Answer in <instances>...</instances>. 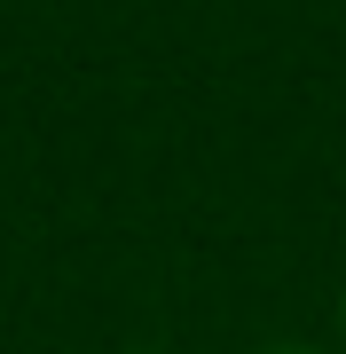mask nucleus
<instances>
[{
    "mask_svg": "<svg viewBox=\"0 0 346 354\" xmlns=\"http://www.w3.org/2000/svg\"><path fill=\"white\" fill-rule=\"evenodd\" d=\"M268 354H307V346H268Z\"/></svg>",
    "mask_w": 346,
    "mask_h": 354,
    "instance_id": "obj_1",
    "label": "nucleus"
},
{
    "mask_svg": "<svg viewBox=\"0 0 346 354\" xmlns=\"http://www.w3.org/2000/svg\"><path fill=\"white\" fill-rule=\"evenodd\" d=\"M338 315H346V307H338Z\"/></svg>",
    "mask_w": 346,
    "mask_h": 354,
    "instance_id": "obj_2",
    "label": "nucleus"
}]
</instances>
